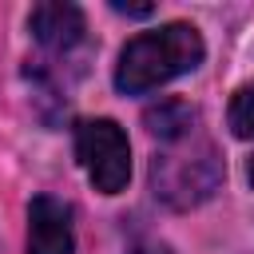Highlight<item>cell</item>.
Listing matches in <instances>:
<instances>
[{
  "mask_svg": "<svg viewBox=\"0 0 254 254\" xmlns=\"http://www.w3.org/2000/svg\"><path fill=\"white\" fill-rule=\"evenodd\" d=\"M111 8H115V12H123V16H151V12H155L151 4H119V0H115Z\"/></svg>",
  "mask_w": 254,
  "mask_h": 254,
  "instance_id": "ba28073f",
  "label": "cell"
},
{
  "mask_svg": "<svg viewBox=\"0 0 254 254\" xmlns=\"http://www.w3.org/2000/svg\"><path fill=\"white\" fill-rule=\"evenodd\" d=\"M206 44L202 32L187 20L139 32L135 40L123 44L119 64H115V87L123 95H147L163 83H171L175 75H187L202 64Z\"/></svg>",
  "mask_w": 254,
  "mask_h": 254,
  "instance_id": "6da1fadb",
  "label": "cell"
},
{
  "mask_svg": "<svg viewBox=\"0 0 254 254\" xmlns=\"http://www.w3.org/2000/svg\"><path fill=\"white\" fill-rule=\"evenodd\" d=\"M28 254H75L67 202L52 194H36L28 202Z\"/></svg>",
  "mask_w": 254,
  "mask_h": 254,
  "instance_id": "277c9868",
  "label": "cell"
},
{
  "mask_svg": "<svg viewBox=\"0 0 254 254\" xmlns=\"http://www.w3.org/2000/svg\"><path fill=\"white\" fill-rule=\"evenodd\" d=\"M222 179H226L222 155L206 135H198V127L183 139L163 143L151 159V190L171 210H190L206 202L222 187Z\"/></svg>",
  "mask_w": 254,
  "mask_h": 254,
  "instance_id": "7a4b0ae2",
  "label": "cell"
},
{
  "mask_svg": "<svg viewBox=\"0 0 254 254\" xmlns=\"http://www.w3.org/2000/svg\"><path fill=\"white\" fill-rule=\"evenodd\" d=\"M143 123H147L151 135H159V143H171V139H183V135L194 131L198 111H194L190 103H183V99H163V103L147 107Z\"/></svg>",
  "mask_w": 254,
  "mask_h": 254,
  "instance_id": "8992f818",
  "label": "cell"
},
{
  "mask_svg": "<svg viewBox=\"0 0 254 254\" xmlns=\"http://www.w3.org/2000/svg\"><path fill=\"white\" fill-rule=\"evenodd\" d=\"M250 183H254V159H250Z\"/></svg>",
  "mask_w": 254,
  "mask_h": 254,
  "instance_id": "30bf717a",
  "label": "cell"
},
{
  "mask_svg": "<svg viewBox=\"0 0 254 254\" xmlns=\"http://www.w3.org/2000/svg\"><path fill=\"white\" fill-rule=\"evenodd\" d=\"M28 28L36 36V44L48 48V52H56V56H67L87 36L83 12L75 4H67V0H44V4H36L28 12Z\"/></svg>",
  "mask_w": 254,
  "mask_h": 254,
  "instance_id": "5b68a950",
  "label": "cell"
},
{
  "mask_svg": "<svg viewBox=\"0 0 254 254\" xmlns=\"http://www.w3.org/2000/svg\"><path fill=\"white\" fill-rule=\"evenodd\" d=\"M127 254H171V246H163V242H135Z\"/></svg>",
  "mask_w": 254,
  "mask_h": 254,
  "instance_id": "9c48e42d",
  "label": "cell"
},
{
  "mask_svg": "<svg viewBox=\"0 0 254 254\" xmlns=\"http://www.w3.org/2000/svg\"><path fill=\"white\" fill-rule=\"evenodd\" d=\"M226 123L238 139H254V79L242 83L234 95H230V107H226Z\"/></svg>",
  "mask_w": 254,
  "mask_h": 254,
  "instance_id": "52a82bcc",
  "label": "cell"
},
{
  "mask_svg": "<svg viewBox=\"0 0 254 254\" xmlns=\"http://www.w3.org/2000/svg\"><path fill=\"white\" fill-rule=\"evenodd\" d=\"M75 159L99 194H119L131 183V143L115 119H83L75 127Z\"/></svg>",
  "mask_w": 254,
  "mask_h": 254,
  "instance_id": "3957f363",
  "label": "cell"
}]
</instances>
